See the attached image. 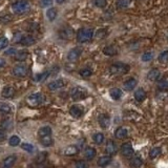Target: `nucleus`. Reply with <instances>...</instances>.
<instances>
[{
  "instance_id": "54",
  "label": "nucleus",
  "mask_w": 168,
  "mask_h": 168,
  "mask_svg": "<svg viewBox=\"0 0 168 168\" xmlns=\"http://www.w3.org/2000/svg\"><path fill=\"white\" fill-rule=\"evenodd\" d=\"M57 3H59V4H62V3H64V2H66L67 0H55Z\"/></svg>"
},
{
  "instance_id": "20",
  "label": "nucleus",
  "mask_w": 168,
  "mask_h": 168,
  "mask_svg": "<svg viewBox=\"0 0 168 168\" xmlns=\"http://www.w3.org/2000/svg\"><path fill=\"white\" fill-rule=\"evenodd\" d=\"M135 99L138 102H143L146 99V92L143 88H139L135 92Z\"/></svg>"
},
{
  "instance_id": "52",
  "label": "nucleus",
  "mask_w": 168,
  "mask_h": 168,
  "mask_svg": "<svg viewBox=\"0 0 168 168\" xmlns=\"http://www.w3.org/2000/svg\"><path fill=\"white\" fill-rule=\"evenodd\" d=\"M6 140V132L4 131V129H0V142H3Z\"/></svg>"
},
{
  "instance_id": "28",
  "label": "nucleus",
  "mask_w": 168,
  "mask_h": 168,
  "mask_svg": "<svg viewBox=\"0 0 168 168\" xmlns=\"http://www.w3.org/2000/svg\"><path fill=\"white\" fill-rule=\"evenodd\" d=\"M46 17L50 21H54L57 17V10L55 7H50L46 11Z\"/></svg>"
},
{
  "instance_id": "15",
  "label": "nucleus",
  "mask_w": 168,
  "mask_h": 168,
  "mask_svg": "<svg viewBox=\"0 0 168 168\" xmlns=\"http://www.w3.org/2000/svg\"><path fill=\"white\" fill-rule=\"evenodd\" d=\"M16 94V90L14 87H12V86H5L3 89H2V93H1V95H2V97H4V98H13L15 96Z\"/></svg>"
},
{
  "instance_id": "48",
  "label": "nucleus",
  "mask_w": 168,
  "mask_h": 168,
  "mask_svg": "<svg viewBox=\"0 0 168 168\" xmlns=\"http://www.w3.org/2000/svg\"><path fill=\"white\" fill-rule=\"evenodd\" d=\"M22 38H23L22 34H21V33H16L14 35V39H13V41L16 42V43H20Z\"/></svg>"
},
{
  "instance_id": "51",
  "label": "nucleus",
  "mask_w": 168,
  "mask_h": 168,
  "mask_svg": "<svg viewBox=\"0 0 168 168\" xmlns=\"http://www.w3.org/2000/svg\"><path fill=\"white\" fill-rule=\"evenodd\" d=\"M75 168H87V165L84 161H78L75 164Z\"/></svg>"
},
{
  "instance_id": "32",
  "label": "nucleus",
  "mask_w": 168,
  "mask_h": 168,
  "mask_svg": "<svg viewBox=\"0 0 168 168\" xmlns=\"http://www.w3.org/2000/svg\"><path fill=\"white\" fill-rule=\"evenodd\" d=\"M93 140H94V142L96 144H98V145H100V144H102L104 142V140H105V138H104V135L101 134V132H98V134H95L93 136Z\"/></svg>"
},
{
  "instance_id": "1",
  "label": "nucleus",
  "mask_w": 168,
  "mask_h": 168,
  "mask_svg": "<svg viewBox=\"0 0 168 168\" xmlns=\"http://www.w3.org/2000/svg\"><path fill=\"white\" fill-rule=\"evenodd\" d=\"M31 9L30 2L26 1V0H19V1H16L12 5V10L14 11L16 14H24V13L28 12Z\"/></svg>"
},
{
  "instance_id": "49",
  "label": "nucleus",
  "mask_w": 168,
  "mask_h": 168,
  "mask_svg": "<svg viewBox=\"0 0 168 168\" xmlns=\"http://www.w3.org/2000/svg\"><path fill=\"white\" fill-rule=\"evenodd\" d=\"M46 156H47L46 153H40L38 154V158H37V162H38V163H42V162H44V160L46 159Z\"/></svg>"
},
{
  "instance_id": "10",
  "label": "nucleus",
  "mask_w": 168,
  "mask_h": 168,
  "mask_svg": "<svg viewBox=\"0 0 168 168\" xmlns=\"http://www.w3.org/2000/svg\"><path fill=\"white\" fill-rule=\"evenodd\" d=\"M64 85H65L64 80L58 79V80H55V81H52L50 83H49L47 87H49L50 90H57V89L62 88V87L64 86Z\"/></svg>"
},
{
  "instance_id": "17",
  "label": "nucleus",
  "mask_w": 168,
  "mask_h": 168,
  "mask_svg": "<svg viewBox=\"0 0 168 168\" xmlns=\"http://www.w3.org/2000/svg\"><path fill=\"white\" fill-rule=\"evenodd\" d=\"M111 163V157L109 156H102L98 160V166L100 167H106Z\"/></svg>"
},
{
  "instance_id": "50",
  "label": "nucleus",
  "mask_w": 168,
  "mask_h": 168,
  "mask_svg": "<svg viewBox=\"0 0 168 168\" xmlns=\"http://www.w3.org/2000/svg\"><path fill=\"white\" fill-rule=\"evenodd\" d=\"M17 52H18V50H16L15 47H11V49L5 50V55H7V56H15L16 54H17Z\"/></svg>"
},
{
  "instance_id": "3",
  "label": "nucleus",
  "mask_w": 168,
  "mask_h": 168,
  "mask_svg": "<svg viewBox=\"0 0 168 168\" xmlns=\"http://www.w3.org/2000/svg\"><path fill=\"white\" fill-rule=\"evenodd\" d=\"M130 66L126 63H114L109 67V71L113 75H125L129 71Z\"/></svg>"
},
{
  "instance_id": "42",
  "label": "nucleus",
  "mask_w": 168,
  "mask_h": 168,
  "mask_svg": "<svg viewBox=\"0 0 168 168\" xmlns=\"http://www.w3.org/2000/svg\"><path fill=\"white\" fill-rule=\"evenodd\" d=\"M93 2H94V4L96 6L100 7V9L105 7L106 4H107V0H93Z\"/></svg>"
},
{
  "instance_id": "8",
  "label": "nucleus",
  "mask_w": 168,
  "mask_h": 168,
  "mask_svg": "<svg viewBox=\"0 0 168 168\" xmlns=\"http://www.w3.org/2000/svg\"><path fill=\"white\" fill-rule=\"evenodd\" d=\"M13 74H14L16 77L22 78V77H25L26 74H28V68H26V66L22 64H18L13 68Z\"/></svg>"
},
{
  "instance_id": "14",
  "label": "nucleus",
  "mask_w": 168,
  "mask_h": 168,
  "mask_svg": "<svg viewBox=\"0 0 168 168\" xmlns=\"http://www.w3.org/2000/svg\"><path fill=\"white\" fill-rule=\"evenodd\" d=\"M99 123H100V126L102 128H107L109 126V123H110V118H109L108 114H102L99 116Z\"/></svg>"
},
{
  "instance_id": "21",
  "label": "nucleus",
  "mask_w": 168,
  "mask_h": 168,
  "mask_svg": "<svg viewBox=\"0 0 168 168\" xmlns=\"http://www.w3.org/2000/svg\"><path fill=\"white\" fill-rule=\"evenodd\" d=\"M16 160H17V158H16V156H14V154H12V156H9L7 158H5L4 161H3L4 168H11L12 166H14Z\"/></svg>"
},
{
  "instance_id": "29",
  "label": "nucleus",
  "mask_w": 168,
  "mask_h": 168,
  "mask_svg": "<svg viewBox=\"0 0 168 168\" xmlns=\"http://www.w3.org/2000/svg\"><path fill=\"white\" fill-rule=\"evenodd\" d=\"M130 165L135 168H140L143 165L142 158H141V157H134L131 160V162H130Z\"/></svg>"
},
{
  "instance_id": "7",
  "label": "nucleus",
  "mask_w": 168,
  "mask_h": 168,
  "mask_svg": "<svg viewBox=\"0 0 168 168\" xmlns=\"http://www.w3.org/2000/svg\"><path fill=\"white\" fill-rule=\"evenodd\" d=\"M121 153L124 157H126V158H130V157L134 154V148H132V145L129 142L122 144L121 145Z\"/></svg>"
},
{
  "instance_id": "47",
  "label": "nucleus",
  "mask_w": 168,
  "mask_h": 168,
  "mask_svg": "<svg viewBox=\"0 0 168 168\" xmlns=\"http://www.w3.org/2000/svg\"><path fill=\"white\" fill-rule=\"evenodd\" d=\"M53 4V0H40V5L42 7L50 6Z\"/></svg>"
},
{
  "instance_id": "46",
  "label": "nucleus",
  "mask_w": 168,
  "mask_h": 168,
  "mask_svg": "<svg viewBox=\"0 0 168 168\" xmlns=\"http://www.w3.org/2000/svg\"><path fill=\"white\" fill-rule=\"evenodd\" d=\"M106 35H107V32H106V30H99L97 33H96V37L101 39V38H104Z\"/></svg>"
},
{
  "instance_id": "23",
  "label": "nucleus",
  "mask_w": 168,
  "mask_h": 168,
  "mask_svg": "<svg viewBox=\"0 0 168 168\" xmlns=\"http://www.w3.org/2000/svg\"><path fill=\"white\" fill-rule=\"evenodd\" d=\"M127 129L124 128V127H119L118 129L116 130V132H114V136H116L117 139H124L127 137Z\"/></svg>"
},
{
  "instance_id": "53",
  "label": "nucleus",
  "mask_w": 168,
  "mask_h": 168,
  "mask_svg": "<svg viewBox=\"0 0 168 168\" xmlns=\"http://www.w3.org/2000/svg\"><path fill=\"white\" fill-rule=\"evenodd\" d=\"M4 65H5V60L3 59V58H0V68L3 67Z\"/></svg>"
},
{
  "instance_id": "19",
  "label": "nucleus",
  "mask_w": 168,
  "mask_h": 168,
  "mask_svg": "<svg viewBox=\"0 0 168 168\" xmlns=\"http://www.w3.org/2000/svg\"><path fill=\"white\" fill-rule=\"evenodd\" d=\"M138 84V81L136 80L135 78H129L128 80L124 82V88L126 90H132L137 86Z\"/></svg>"
},
{
  "instance_id": "25",
  "label": "nucleus",
  "mask_w": 168,
  "mask_h": 168,
  "mask_svg": "<svg viewBox=\"0 0 168 168\" xmlns=\"http://www.w3.org/2000/svg\"><path fill=\"white\" fill-rule=\"evenodd\" d=\"M109 95L114 100H119L122 97V90L120 88H111L109 90Z\"/></svg>"
},
{
  "instance_id": "45",
  "label": "nucleus",
  "mask_w": 168,
  "mask_h": 168,
  "mask_svg": "<svg viewBox=\"0 0 168 168\" xmlns=\"http://www.w3.org/2000/svg\"><path fill=\"white\" fill-rule=\"evenodd\" d=\"M21 148L25 151H28V153H32V151L34 150V146L32 145V144H28V143H23L22 145H21Z\"/></svg>"
},
{
  "instance_id": "31",
  "label": "nucleus",
  "mask_w": 168,
  "mask_h": 168,
  "mask_svg": "<svg viewBox=\"0 0 168 168\" xmlns=\"http://www.w3.org/2000/svg\"><path fill=\"white\" fill-rule=\"evenodd\" d=\"M40 142H41L42 145L45 146V147H49V146H52L53 144H54V140H53L50 136H46V137L41 138Z\"/></svg>"
},
{
  "instance_id": "24",
  "label": "nucleus",
  "mask_w": 168,
  "mask_h": 168,
  "mask_svg": "<svg viewBox=\"0 0 168 168\" xmlns=\"http://www.w3.org/2000/svg\"><path fill=\"white\" fill-rule=\"evenodd\" d=\"M20 43L22 44L23 46H31V45H33L35 43V39L32 36H23Z\"/></svg>"
},
{
  "instance_id": "11",
  "label": "nucleus",
  "mask_w": 168,
  "mask_h": 168,
  "mask_svg": "<svg viewBox=\"0 0 168 168\" xmlns=\"http://www.w3.org/2000/svg\"><path fill=\"white\" fill-rule=\"evenodd\" d=\"M59 36H60V38H62V39L69 40L73 38V36H74V30L71 28H65L59 32Z\"/></svg>"
},
{
  "instance_id": "36",
  "label": "nucleus",
  "mask_w": 168,
  "mask_h": 168,
  "mask_svg": "<svg viewBox=\"0 0 168 168\" xmlns=\"http://www.w3.org/2000/svg\"><path fill=\"white\" fill-rule=\"evenodd\" d=\"M158 86L161 90H167L168 89V78H164V79L160 80L158 83Z\"/></svg>"
},
{
  "instance_id": "4",
  "label": "nucleus",
  "mask_w": 168,
  "mask_h": 168,
  "mask_svg": "<svg viewBox=\"0 0 168 168\" xmlns=\"http://www.w3.org/2000/svg\"><path fill=\"white\" fill-rule=\"evenodd\" d=\"M44 101V97L41 94L37 93V94H32L26 99V103L31 106V107H37V106L41 105Z\"/></svg>"
},
{
  "instance_id": "38",
  "label": "nucleus",
  "mask_w": 168,
  "mask_h": 168,
  "mask_svg": "<svg viewBox=\"0 0 168 168\" xmlns=\"http://www.w3.org/2000/svg\"><path fill=\"white\" fill-rule=\"evenodd\" d=\"M159 61L161 63H167L168 62V50L162 52L161 54L159 55Z\"/></svg>"
},
{
  "instance_id": "40",
  "label": "nucleus",
  "mask_w": 168,
  "mask_h": 168,
  "mask_svg": "<svg viewBox=\"0 0 168 168\" xmlns=\"http://www.w3.org/2000/svg\"><path fill=\"white\" fill-rule=\"evenodd\" d=\"M20 138L17 137V136H13L11 137V139L9 140V144L11 146H18L20 144Z\"/></svg>"
},
{
  "instance_id": "33",
  "label": "nucleus",
  "mask_w": 168,
  "mask_h": 168,
  "mask_svg": "<svg viewBox=\"0 0 168 168\" xmlns=\"http://www.w3.org/2000/svg\"><path fill=\"white\" fill-rule=\"evenodd\" d=\"M0 113L4 114H9L12 113V108L9 104L6 103H0Z\"/></svg>"
},
{
  "instance_id": "39",
  "label": "nucleus",
  "mask_w": 168,
  "mask_h": 168,
  "mask_svg": "<svg viewBox=\"0 0 168 168\" xmlns=\"http://www.w3.org/2000/svg\"><path fill=\"white\" fill-rule=\"evenodd\" d=\"M153 59V53L151 52H146L142 55V61L144 62H149Z\"/></svg>"
},
{
  "instance_id": "37",
  "label": "nucleus",
  "mask_w": 168,
  "mask_h": 168,
  "mask_svg": "<svg viewBox=\"0 0 168 168\" xmlns=\"http://www.w3.org/2000/svg\"><path fill=\"white\" fill-rule=\"evenodd\" d=\"M50 71H44V73H42V74H39V75H37L36 77H35V80H36L37 82H41V81H43V80H45L47 78V77L50 76Z\"/></svg>"
},
{
  "instance_id": "27",
  "label": "nucleus",
  "mask_w": 168,
  "mask_h": 168,
  "mask_svg": "<svg viewBox=\"0 0 168 168\" xmlns=\"http://www.w3.org/2000/svg\"><path fill=\"white\" fill-rule=\"evenodd\" d=\"M52 134V129H50V126H44V127H41L38 131V135L40 138H43V137H46V136H50Z\"/></svg>"
},
{
  "instance_id": "22",
  "label": "nucleus",
  "mask_w": 168,
  "mask_h": 168,
  "mask_svg": "<svg viewBox=\"0 0 168 168\" xmlns=\"http://www.w3.org/2000/svg\"><path fill=\"white\" fill-rule=\"evenodd\" d=\"M78 153H79V148L76 145H69L64 150L65 156H76Z\"/></svg>"
},
{
  "instance_id": "43",
  "label": "nucleus",
  "mask_w": 168,
  "mask_h": 168,
  "mask_svg": "<svg viewBox=\"0 0 168 168\" xmlns=\"http://www.w3.org/2000/svg\"><path fill=\"white\" fill-rule=\"evenodd\" d=\"M12 21V16L6 14V15H3L0 17V23H2V24H6V23H9Z\"/></svg>"
},
{
  "instance_id": "34",
  "label": "nucleus",
  "mask_w": 168,
  "mask_h": 168,
  "mask_svg": "<svg viewBox=\"0 0 168 168\" xmlns=\"http://www.w3.org/2000/svg\"><path fill=\"white\" fill-rule=\"evenodd\" d=\"M2 129H12L13 128V121L11 119H4L1 122Z\"/></svg>"
},
{
  "instance_id": "12",
  "label": "nucleus",
  "mask_w": 168,
  "mask_h": 168,
  "mask_svg": "<svg viewBox=\"0 0 168 168\" xmlns=\"http://www.w3.org/2000/svg\"><path fill=\"white\" fill-rule=\"evenodd\" d=\"M105 153L108 154V156H113L117 153V144L114 142V141L109 140L106 143L105 146Z\"/></svg>"
},
{
  "instance_id": "44",
  "label": "nucleus",
  "mask_w": 168,
  "mask_h": 168,
  "mask_svg": "<svg viewBox=\"0 0 168 168\" xmlns=\"http://www.w3.org/2000/svg\"><path fill=\"white\" fill-rule=\"evenodd\" d=\"M9 45V39L6 37H0V50H3Z\"/></svg>"
},
{
  "instance_id": "2",
  "label": "nucleus",
  "mask_w": 168,
  "mask_h": 168,
  "mask_svg": "<svg viewBox=\"0 0 168 168\" xmlns=\"http://www.w3.org/2000/svg\"><path fill=\"white\" fill-rule=\"evenodd\" d=\"M94 37V31L93 28H81L77 34V40L80 43L89 42Z\"/></svg>"
},
{
  "instance_id": "26",
  "label": "nucleus",
  "mask_w": 168,
  "mask_h": 168,
  "mask_svg": "<svg viewBox=\"0 0 168 168\" xmlns=\"http://www.w3.org/2000/svg\"><path fill=\"white\" fill-rule=\"evenodd\" d=\"M28 57V53L26 50H19L15 55V59L17 61H25Z\"/></svg>"
},
{
  "instance_id": "18",
  "label": "nucleus",
  "mask_w": 168,
  "mask_h": 168,
  "mask_svg": "<svg viewBox=\"0 0 168 168\" xmlns=\"http://www.w3.org/2000/svg\"><path fill=\"white\" fill-rule=\"evenodd\" d=\"M160 76H161V73H160L158 68H153L147 74V78L148 80H150V81H157V80H159Z\"/></svg>"
},
{
  "instance_id": "16",
  "label": "nucleus",
  "mask_w": 168,
  "mask_h": 168,
  "mask_svg": "<svg viewBox=\"0 0 168 168\" xmlns=\"http://www.w3.org/2000/svg\"><path fill=\"white\" fill-rule=\"evenodd\" d=\"M130 4H131V0H117L116 6L118 11H123L129 7Z\"/></svg>"
},
{
  "instance_id": "41",
  "label": "nucleus",
  "mask_w": 168,
  "mask_h": 168,
  "mask_svg": "<svg viewBox=\"0 0 168 168\" xmlns=\"http://www.w3.org/2000/svg\"><path fill=\"white\" fill-rule=\"evenodd\" d=\"M93 75V71L92 69L89 68H83L80 71V76L83 77V78H88V77H90Z\"/></svg>"
},
{
  "instance_id": "9",
  "label": "nucleus",
  "mask_w": 168,
  "mask_h": 168,
  "mask_svg": "<svg viewBox=\"0 0 168 168\" xmlns=\"http://www.w3.org/2000/svg\"><path fill=\"white\" fill-rule=\"evenodd\" d=\"M69 114H71V117H74V118H80V117H82V114H84V109L81 105H73L69 108Z\"/></svg>"
},
{
  "instance_id": "30",
  "label": "nucleus",
  "mask_w": 168,
  "mask_h": 168,
  "mask_svg": "<svg viewBox=\"0 0 168 168\" xmlns=\"http://www.w3.org/2000/svg\"><path fill=\"white\" fill-rule=\"evenodd\" d=\"M96 149L93 148V147H87L86 149H85V157H86L87 160H93L96 157Z\"/></svg>"
},
{
  "instance_id": "6",
  "label": "nucleus",
  "mask_w": 168,
  "mask_h": 168,
  "mask_svg": "<svg viewBox=\"0 0 168 168\" xmlns=\"http://www.w3.org/2000/svg\"><path fill=\"white\" fill-rule=\"evenodd\" d=\"M81 53H82V49H80V47H75V49L71 50L67 54V60L71 61V62H75V61L79 59Z\"/></svg>"
},
{
  "instance_id": "13",
  "label": "nucleus",
  "mask_w": 168,
  "mask_h": 168,
  "mask_svg": "<svg viewBox=\"0 0 168 168\" xmlns=\"http://www.w3.org/2000/svg\"><path fill=\"white\" fill-rule=\"evenodd\" d=\"M118 52H119V50L116 45H107V46L103 49V54L106 56H109V57L116 56L118 54Z\"/></svg>"
},
{
  "instance_id": "35",
  "label": "nucleus",
  "mask_w": 168,
  "mask_h": 168,
  "mask_svg": "<svg viewBox=\"0 0 168 168\" xmlns=\"http://www.w3.org/2000/svg\"><path fill=\"white\" fill-rule=\"evenodd\" d=\"M161 153H162L161 148H160V147H153V148H151L150 153H149V157H150L151 159H156L157 157H159Z\"/></svg>"
},
{
  "instance_id": "5",
  "label": "nucleus",
  "mask_w": 168,
  "mask_h": 168,
  "mask_svg": "<svg viewBox=\"0 0 168 168\" xmlns=\"http://www.w3.org/2000/svg\"><path fill=\"white\" fill-rule=\"evenodd\" d=\"M71 99L74 101H80V100H83L86 98L87 92H86V89L83 88V87L77 86L71 89Z\"/></svg>"
}]
</instances>
